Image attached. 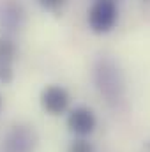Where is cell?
Here are the masks:
<instances>
[{"label": "cell", "mask_w": 150, "mask_h": 152, "mask_svg": "<svg viewBox=\"0 0 150 152\" xmlns=\"http://www.w3.org/2000/svg\"><path fill=\"white\" fill-rule=\"evenodd\" d=\"M94 81H95V87L101 92V96L111 106H117L124 99L125 80L115 60L108 58V57L99 58L95 64V69H94Z\"/></svg>", "instance_id": "6da1fadb"}, {"label": "cell", "mask_w": 150, "mask_h": 152, "mask_svg": "<svg viewBox=\"0 0 150 152\" xmlns=\"http://www.w3.org/2000/svg\"><path fill=\"white\" fill-rule=\"evenodd\" d=\"M118 21V9L115 2L95 0L88 11V27L94 34H108Z\"/></svg>", "instance_id": "7a4b0ae2"}, {"label": "cell", "mask_w": 150, "mask_h": 152, "mask_svg": "<svg viewBox=\"0 0 150 152\" xmlns=\"http://www.w3.org/2000/svg\"><path fill=\"white\" fill-rule=\"evenodd\" d=\"M37 145V133L34 131L32 126L27 124H18L14 126L2 145L4 152H34Z\"/></svg>", "instance_id": "3957f363"}, {"label": "cell", "mask_w": 150, "mask_h": 152, "mask_svg": "<svg viewBox=\"0 0 150 152\" xmlns=\"http://www.w3.org/2000/svg\"><path fill=\"white\" fill-rule=\"evenodd\" d=\"M71 96L69 92L60 85H48L41 92V106L46 113L60 115L69 108Z\"/></svg>", "instance_id": "277c9868"}, {"label": "cell", "mask_w": 150, "mask_h": 152, "mask_svg": "<svg viewBox=\"0 0 150 152\" xmlns=\"http://www.w3.org/2000/svg\"><path fill=\"white\" fill-rule=\"evenodd\" d=\"M97 126V118L94 112L87 106H78L74 110H71L67 115V127L71 133H74L76 136L83 138L94 133Z\"/></svg>", "instance_id": "5b68a950"}, {"label": "cell", "mask_w": 150, "mask_h": 152, "mask_svg": "<svg viewBox=\"0 0 150 152\" xmlns=\"http://www.w3.org/2000/svg\"><path fill=\"white\" fill-rule=\"evenodd\" d=\"M16 44L7 37H0V81L11 83L14 78Z\"/></svg>", "instance_id": "8992f818"}, {"label": "cell", "mask_w": 150, "mask_h": 152, "mask_svg": "<svg viewBox=\"0 0 150 152\" xmlns=\"http://www.w3.org/2000/svg\"><path fill=\"white\" fill-rule=\"evenodd\" d=\"M23 14H21V9L16 5V4H9L4 7V11L0 12V20H2V25L5 27H11V28H16L20 27V21H21Z\"/></svg>", "instance_id": "52a82bcc"}, {"label": "cell", "mask_w": 150, "mask_h": 152, "mask_svg": "<svg viewBox=\"0 0 150 152\" xmlns=\"http://www.w3.org/2000/svg\"><path fill=\"white\" fill-rule=\"evenodd\" d=\"M67 152H94V145H92L88 140L79 138V140H74V142L69 145Z\"/></svg>", "instance_id": "ba28073f"}, {"label": "cell", "mask_w": 150, "mask_h": 152, "mask_svg": "<svg viewBox=\"0 0 150 152\" xmlns=\"http://www.w3.org/2000/svg\"><path fill=\"white\" fill-rule=\"evenodd\" d=\"M39 4H41L42 9H46L50 12H58L66 7L67 0H39Z\"/></svg>", "instance_id": "9c48e42d"}, {"label": "cell", "mask_w": 150, "mask_h": 152, "mask_svg": "<svg viewBox=\"0 0 150 152\" xmlns=\"http://www.w3.org/2000/svg\"><path fill=\"white\" fill-rule=\"evenodd\" d=\"M108 2H115V4H117V2H118V0H108Z\"/></svg>", "instance_id": "30bf717a"}, {"label": "cell", "mask_w": 150, "mask_h": 152, "mask_svg": "<svg viewBox=\"0 0 150 152\" xmlns=\"http://www.w3.org/2000/svg\"><path fill=\"white\" fill-rule=\"evenodd\" d=\"M0 106H2V99H0Z\"/></svg>", "instance_id": "8fae6325"}, {"label": "cell", "mask_w": 150, "mask_h": 152, "mask_svg": "<svg viewBox=\"0 0 150 152\" xmlns=\"http://www.w3.org/2000/svg\"><path fill=\"white\" fill-rule=\"evenodd\" d=\"M145 2H150V0H145Z\"/></svg>", "instance_id": "7c38bea8"}]
</instances>
